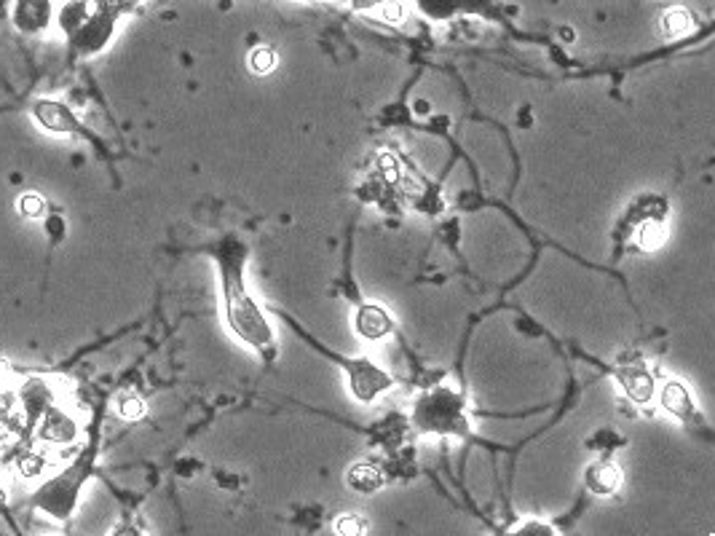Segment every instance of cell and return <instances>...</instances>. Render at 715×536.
I'll return each mask as SVG.
<instances>
[{
	"mask_svg": "<svg viewBox=\"0 0 715 536\" xmlns=\"http://www.w3.org/2000/svg\"><path fill=\"white\" fill-rule=\"evenodd\" d=\"M349 483L357 491H375V488L381 486V472L373 464H359V467L351 469Z\"/></svg>",
	"mask_w": 715,
	"mask_h": 536,
	"instance_id": "14",
	"label": "cell"
},
{
	"mask_svg": "<svg viewBox=\"0 0 715 536\" xmlns=\"http://www.w3.org/2000/svg\"><path fill=\"white\" fill-rule=\"evenodd\" d=\"M691 27H694V19H691V14L686 9H670L665 14V19H662V30H665L667 35H673V38L691 33Z\"/></svg>",
	"mask_w": 715,
	"mask_h": 536,
	"instance_id": "15",
	"label": "cell"
},
{
	"mask_svg": "<svg viewBox=\"0 0 715 536\" xmlns=\"http://www.w3.org/2000/svg\"><path fill=\"white\" fill-rule=\"evenodd\" d=\"M78 486H81V467L67 469L65 475H59V478L49 480L46 486L38 488L33 504L41 507L43 512L54 515V518H67L75 507Z\"/></svg>",
	"mask_w": 715,
	"mask_h": 536,
	"instance_id": "2",
	"label": "cell"
},
{
	"mask_svg": "<svg viewBox=\"0 0 715 536\" xmlns=\"http://www.w3.org/2000/svg\"><path fill=\"white\" fill-rule=\"evenodd\" d=\"M54 402H57V392H54V386H51L49 378H41V376L27 378L25 384H22V389L17 392V408L22 411L25 421H30V424H35V421L41 419L43 413L49 411Z\"/></svg>",
	"mask_w": 715,
	"mask_h": 536,
	"instance_id": "6",
	"label": "cell"
},
{
	"mask_svg": "<svg viewBox=\"0 0 715 536\" xmlns=\"http://www.w3.org/2000/svg\"><path fill=\"white\" fill-rule=\"evenodd\" d=\"M78 437H81V421L57 402L38 419V440L46 448H67L78 443Z\"/></svg>",
	"mask_w": 715,
	"mask_h": 536,
	"instance_id": "3",
	"label": "cell"
},
{
	"mask_svg": "<svg viewBox=\"0 0 715 536\" xmlns=\"http://www.w3.org/2000/svg\"><path fill=\"white\" fill-rule=\"evenodd\" d=\"M638 242H641L643 250H657L659 244L665 242V226L662 223H646Z\"/></svg>",
	"mask_w": 715,
	"mask_h": 536,
	"instance_id": "19",
	"label": "cell"
},
{
	"mask_svg": "<svg viewBox=\"0 0 715 536\" xmlns=\"http://www.w3.org/2000/svg\"><path fill=\"white\" fill-rule=\"evenodd\" d=\"M89 3L86 0H65L57 11H54V25L62 30L65 35H73L78 27L84 25L89 17Z\"/></svg>",
	"mask_w": 715,
	"mask_h": 536,
	"instance_id": "12",
	"label": "cell"
},
{
	"mask_svg": "<svg viewBox=\"0 0 715 536\" xmlns=\"http://www.w3.org/2000/svg\"><path fill=\"white\" fill-rule=\"evenodd\" d=\"M619 381H622L624 392L635 402H649L654 394V376H649V370L643 368L641 362L619 370Z\"/></svg>",
	"mask_w": 715,
	"mask_h": 536,
	"instance_id": "9",
	"label": "cell"
},
{
	"mask_svg": "<svg viewBox=\"0 0 715 536\" xmlns=\"http://www.w3.org/2000/svg\"><path fill=\"white\" fill-rule=\"evenodd\" d=\"M242 247L236 244L233 250L223 255V293H225V311H228V322L236 330V335L252 344L263 357L274 354V333L268 327L266 317L260 314V309L252 303V298L244 293L242 282Z\"/></svg>",
	"mask_w": 715,
	"mask_h": 536,
	"instance_id": "1",
	"label": "cell"
},
{
	"mask_svg": "<svg viewBox=\"0 0 715 536\" xmlns=\"http://www.w3.org/2000/svg\"><path fill=\"white\" fill-rule=\"evenodd\" d=\"M33 118L38 121V126L46 129L49 134L78 132V118L73 116V110L67 108L65 102H57V100L35 102Z\"/></svg>",
	"mask_w": 715,
	"mask_h": 536,
	"instance_id": "8",
	"label": "cell"
},
{
	"mask_svg": "<svg viewBox=\"0 0 715 536\" xmlns=\"http://www.w3.org/2000/svg\"><path fill=\"white\" fill-rule=\"evenodd\" d=\"M584 480H587V488H590V491H595V494L600 496H608L614 494L619 483H622V472H619L611 461H598V464H592V467L584 472Z\"/></svg>",
	"mask_w": 715,
	"mask_h": 536,
	"instance_id": "10",
	"label": "cell"
},
{
	"mask_svg": "<svg viewBox=\"0 0 715 536\" xmlns=\"http://www.w3.org/2000/svg\"><path fill=\"white\" fill-rule=\"evenodd\" d=\"M391 327H394V322H391V317L381 306H362V309H359L357 330L365 335V338L378 341V338L391 333Z\"/></svg>",
	"mask_w": 715,
	"mask_h": 536,
	"instance_id": "11",
	"label": "cell"
},
{
	"mask_svg": "<svg viewBox=\"0 0 715 536\" xmlns=\"http://www.w3.org/2000/svg\"><path fill=\"white\" fill-rule=\"evenodd\" d=\"M378 11H383V19L391 22V25H400L402 19H405V6H402L400 0H386L383 6H378Z\"/></svg>",
	"mask_w": 715,
	"mask_h": 536,
	"instance_id": "21",
	"label": "cell"
},
{
	"mask_svg": "<svg viewBox=\"0 0 715 536\" xmlns=\"http://www.w3.org/2000/svg\"><path fill=\"white\" fill-rule=\"evenodd\" d=\"M357 9H378V6H383L386 0H351Z\"/></svg>",
	"mask_w": 715,
	"mask_h": 536,
	"instance_id": "22",
	"label": "cell"
},
{
	"mask_svg": "<svg viewBox=\"0 0 715 536\" xmlns=\"http://www.w3.org/2000/svg\"><path fill=\"white\" fill-rule=\"evenodd\" d=\"M49 469V456L43 451H22L14 459V472H17L22 480H38L43 478V472Z\"/></svg>",
	"mask_w": 715,
	"mask_h": 536,
	"instance_id": "13",
	"label": "cell"
},
{
	"mask_svg": "<svg viewBox=\"0 0 715 536\" xmlns=\"http://www.w3.org/2000/svg\"><path fill=\"white\" fill-rule=\"evenodd\" d=\"M54 3L51 0H14L11 22L19 33L41 35L54 25Z\"/></svg>",
	"mask_w": 715,
	"mask_h": 536,
	"instance_id": "5",
	"label": "cell"
},
{
	"mask_svg": "<svg viewBox=\"0 0 715 536\" xmlns=\"http://www.w3.org/2000/svg\"><path fill=\"white\" fill-rule=\"evenodd\" d=\"M145 411H148V405L142 402V397L126 394V397H121V400H118V413H121V419L137 421L145 416Z\"/></svg>",
	"mask_w": 715,
	"mask_h": 536,
	"instance_id": "17",
	"label": "cell"
},
{
	"mask_svg": "<svg viewBox=\"0 0 715 536\" xmlns=\"http://www.w3.org/2000/svg\"><path fill=\"white\" fill-rule=\"evenodd\" d=\"M662 405L667 411L673 413L675 419L689 424L691 429H705V421L699 416L697 405H694V397L689 394V389L681 384V381H670L662 389Z\"/></svg>",
	"mask_w": 715,
	"mask_h": 536,
	"instance_id": "7",
	"label": "cell"
},
{
	"mask_svg": "<svg viewBox=\"0 0 715 536\" xmlns=\"http://www.w3.org/2000/svg\"><path fill=\"white\" fill-rule=\"evenodd\" d=\"M17 212L27 220H41L46 215V199L38 193H25L17 199Z\"/></svg>",
	"mask_w": 715,
	"mask_h": 536,
	"instance_id": "16",
	"label": "cell"
},
{
	"mask_svg": "<svg viewBox=\"0 0 715 536\" xmlns=\"http://www.w3.org/2000/svg\"><path fill=\"white\" fill-rule=\"evenodd\" d=\"M250 65H252V70H255V73H260V76H266V73H271V70H274V65H276L274 49H271V46H260V49H255V51H252V57H250Z\"/></svg>",
	"mask_w": 715,
	"mask_h": 536,
	"instance_id": "18",
	"label": "cell"
},
{
	"mask_svg": "<svg viewBox=\"0 0 715 536\" xmlns=\"http://www.w3.org/2000/svg\"><path fill=\"white\" fill-rule=\"evenodd\" d=\"M113 27H116V14H113V9L94 11V14L86 17L84 25L70 35L73 49L78 51V54H84V57L86 54H94V51H100L102 46L110 41Z\"/></svg>",
	"mask_w": 715,
	"mask_h": 536,
	"instance_id": "4",
	"label": "cell"
},
{
	"mask_svg": "<svg viewBox=\"0 0 715 536\" xmlns=\"http://www.w3.org/2000/svg\"><path fill=\"white\" fill-rule=\"evenodd\" d=\"M335 534H367V523L357 515H343L335 520Z\"/></svg>",
	"mask_w": 715,
	"mask_h": 536,
	"instance_id": "20",
	"label": "cell"
}]
</instances>
